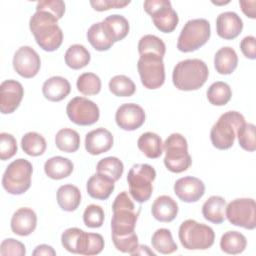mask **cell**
Segmentation results:
<instances>
[{"label":"cell","instance_id":"31","mask_svg":"<svg viewBox=\"0 0 256 256\" xmlns=\"http://www.w3.org/2000/svg\"><path fill=\"white\" fill-rule=\"evenodd\" d=\"M247 246L246 237L238 231H227L220 239V248L227 254H240Z\"/></svg>","mask_w":256,"mask_h":256},{"label":"cell","instance_id":"48","mask_svg":"<svg viewBox=\"0 0 256 256\" xmlns=\"http://www.w3.org/2000/svg\"><path fill=\"white\" fill-rule=\"evenodd\" d=\"M131 1H123V0H91L90 5L93 7L96 11H106L109 9H118V8H124L128 4H130Z\"/></svg>","mask_w":256,"mask_h":256},{"label":"cell","instance_id":"11","mask_svg":"<svg viewBox=\"0 0 256 256\" xmlns=\"http://www.w3.org/2000/svg\"><path fill=\"white\" fill-rule=\"evenodd\" d=\"M144 10L151 16L155 27L163 33H171L178 25L179 17L168 0H146Z\"/></svg>","mask_w":256,"mask_h":256},{"label":"cell","instance_id":"9","mask_svg":"<svg viewBox=\"0 0 256 256\" xmlns=\"http://www.w3.org/2000/svg\"><path fill=\"white\" fill-rule=\"evenodd\" d=\"M32 173L33 167L28 160L16 159L7 166L2 177V186L9 194L21 195L30 188Z\"/></svg>","mask_w":256,"mask_h":256},{"label":"cell","instance_id":"37","mask_svg":"<svg viewBox=\"0 0 256 256\" xmlns=\"http://www.w3.org/2000/svg\"><path fill=\"white\" fill-rule=\"evenodd\" d=\"M138 52L140 55L153 54L163 58L166 52V46L163 40L159 37L147 34L140 38L138 43Z\"/></svg>","mask_w":256,"mask_h":256},{"label":"cell","instance_id":"35","mask_svg":"<svg viewBox=\"0 0 256 256\" xmlns=\"http://www.w3.org/2000/svg\"><path fill=\"white\" fill-rule=\"evenodd\" d=\"M206 95L208 101L212 105L224 106L230 101L232 97V90L227 83L216 81L209 86Z\"/></svg>","mask_w":256,"mask_h":256},{"label":"cell","instance_id":"23","mask_svg":"<svg viewBox=\"0 0 256 256\" xmlns=\"http://www.w3.org/2000/svg\"><path fill=\"white\" fill-rule=\"evenodd\" d=\"M102 28L106 36L113 43L124 39L129 33V22L128 20L119 14H112L107 16L101 21Z\"/></svg>","mask_w":256,"mask_h":256},{"label":"cell","instance_id":"25","mask_svg":"<svg viewBox=\"0 0 256 256\" xmlns=\"http://www.w3.org/2000/svg\"><path fill=\"white\" fill-rule=\"evenodd\" d=\"M71 91L69 81L61 76H53L47 79L42 86L44 97L52 102H59L65 99Z\"/></svg>","mask_w":256,"mask_h":256},{"label":"cell","instance_id":"3","mask_svg":"<svg viewBox=\"0 0 256 256\" xmlns=\"http://www.w3.org/2000/svg\"><path fill=\"white\" fill-rule=\"evenodd\" d=\"M62 246L70 253L97 255L104 248V239L98 233H88L77 227L66 229L61 235Z\"/></svg>","mask_w":256,"mask_h":256},{"label":"cell","instance_id":"34","mask_svg":"<svg viewBox=\"0 0 256 256\" xmlns=\"http://www.w3.org/2000/svg\"><path fill=\"white\" fill-rule=\"evenodd\" d=\"M151 243L153 248L161 254H171L178 249L173 240L171 231L166 228L157 229L152 235Z\"/></svg>","mask_w":256,"mask_h":256},{"label":"cell","instance_id":"29","mask_svg":"<svg viewBox=\"0 0 256 256\" xmlns=\"http://www.w3.org/2000/svg\"><path fill=\"white\" fill-rule=\"evenodd\" d=\"M238 65V56L232 47L220 48L214 56V67L221 75H228L234 72Z\"/></svg>","mask_w":256,"mask_h":256},{"label":"cell","instance_id":"28","mask_svg":"<svg viewBox=\"0 0 256 256\" xmlns=\"http://www.w3.org/2000/svg\"><path fill=\"white\" fill-rule=\"evenodd\" d=\"M57 203L60 208L67 212L75 211L81 203V192L77 186L72 184H65L58 188Z\"/></svg>","mask_w":256,"mask_h":256},{"label":"cell","instance_id":"6","mask_svg":"<svg viewBox=\"0 0 256 256\" xmlns=\"http://www.w3.org/2000/svg\"><path fill=\"white\" fill-rule=\"evenodd\" d=\"M178 237L187 250H206L214 244L215 233L210 226L187 219L181 223Z\"/></svg>","mask_w":256,"mask_h":256},{"label":"cell","instance_id":"46","mask_svg":"<svg viewBox=\"0 0 256 256\" xmlns=\"http://www.w3.org/2000/svg\"><path fill=\"white\" fill-rule=\"evenodd\" d=\"M26 254L25 245L14 239V238H7L4 239L0 245V255L1 256H24Z\"/></svg>","mask_w":256,"mask_h":256},{"label":"cell","instance_id":"45","mask_svg":"<svg viewBox=\"0 0 256 256\" xmlns=\"http://www.w3.org/2000/svg\"><path fill=\"white\" fill-rule=\"evenodd\" d=\"M17 153V142L12 134L2 132L0 134V159L5 161Z\"/></svg>","mask_w":256,"mask_h":256},{"label":"cell","instance_id":"41","mask_svg":"<svg viewBox=\"0 0 256 256\" xmlns=\"http://www.w3.org/2000/svg\"><path fill=\"white\" fill-rule=\"evenodd\" d=\"M76 86L78 91L83 95H96L101 90V80L98 75L91 72H86L77 78Z\"/></svg>","mask_w":256,"mask_h":256},{"label":"cell","instance_id":"17","mask_svg":"<svg viewBox=\"0 0 256 256\" xmlns=\"http://www.w3.org/2000/svg\"><path fill=\"white\" fill-rule=\"evenodd\" d=\"M24 96L22 84L16 80L8 79L0 85V111L2 114L13 113L20 105Z\"/></svg>","mask_w":256,"mask_h":256},{"label":"cell","instance_id":"40","mask_svg":"<svg viewBox=\"0 0 256 256\" xmlns=\"http://www.w3.org/2000/svg\"><path fill=\"white\" fill-rule=\"evenodd\" d=\"M109 90L118 97H130L136 91L135 83L125 75H116L109 81Z\"/></svg>","mask_w":256,"mask_h":256},{"label":"cell","instance_id":"42","mask_svg":"<svg viewBox=\"0 0 256 256\" xmlns=\"http://www.w3.org/2000/svg\"><path fill=\"white\" fill-rule=\"evenodd\" d=\"M239 145L248 152H254L256 149L255 125L252 123H243L237 130Z\"/></svg>","mask_w":256,"mask_h":256},{"label":"cell","instance_id":"14","mask_svg":"<svg viewBox=\"0 0 256 256\" xmlns=\"http://www.w3.org/2000/svg\"><path fill=\"white\" fill-rule=\"evenodd\" d=\"M66 113L70 121L81 126L92 125L100 117V110L97 104L81 96L74 97L68 102Z\"/></svg>","mask_w":256,"mask_h":256},{"label":"cell","instance_id":"2","mask_svg":"<svg viewBox=\"0 0 256 256\" xmlns=\"http://www.w3.org/2000/svg\"><path fill=\"white\" fill-rule=\"evenodd\" d=\"M209 70L200 59H185L178 62L172 72L174 86L181 91H194L201 88L207 81Z\"/></svg>","mask_w":256,"mask_h":256},{"label":"cell","instance_id":"1","mask_svg":"<svg viewBox=\"0 0 256 256\" xmlns=\"http://www.w3.org/2000/svg\"><path fill=\"white\" fill-rule=\"evenodd\" d=\"M30 30L36 43L44 51L57 50L63 41V32L58 25V19L46 11H36L29 21Z\"/></svg>","mask_w":256,"mask_h":256},{"label":"cell","instance_id":"21","mask_svg":"<svg viewBox=\"0 0 256 256\" xmlns=\"http://www.w3.org/2000/svg\"><path fill=\"white\" fill-rule=\"evenodd\" d=\"M10 225L13 233L19 236H28L36 229L37 215L31 208H19L14 212Z\"/></svg>","mask_w":256,"mask_h":256},{"label":"cell","instance_id":"49","mask_svg":"<svg viewBox=\"0 0 256 256\" xmlns=\"http://www.w3.org/2000/svg\"><path fill=\"white\" fill-rule=\"evenodd\" d=\"M240 49L246 58L254 60L256 58V39H255V37L252 35L244 37L240 42Z\"/></svg>","mask_w":256,"mask_h":256},{"label":"cell","instance_id":"15","mask_svg":"<svg viewBox=\"0 0 256 256\" xmlns=\"http://www.w3.org/2000/svg\"><path fill=\"white\" fill-rule=\"evenodd\" d=\"M14 70L24 78H33L41 67V60L38 53L30 46L20 47L13 56Z\"/></svg>","mask_w":256,"mask_h":256},{"label":"cell","instance_id":"4","mask_svg":"<svg viewBox=\"0 0 256 256\" xmlns=\"http://www.w3.org/2000/svg\"><path fill=\"white\" fill-rule=\"evenodd\" d=\"M113 216L111 219V235H126L135 231L140 210L136 211L135 205L126 191L120 192L112 204Z\"/></svg>","mask_w":256,"mask_h":256},{"label":"cell","instance_id":"10","mask_svg":"<svg viewBox=\"0 0 256 256\" xmlns=\"http://www.w3.org/2000/svg\"><path fill=\"white\" fill-rule=\"evenodd\" d=\"M211 35V27L204 18L191 19L185 23L177 41L179 51L188 53L195 51L207 43Z\"/></svg>","mask_w":256,"mask_h":256},{"label":"cell","instance_id":"38","mask_svg":"<svg viewBox=\"0 0 256 256\" xmlns=\"http://www.w3.org/2000/svg\"><path fill=\"white\" fill-rule=\"evenodd\" d=\"M87 39L97 51H107L113 46V42L106 36L101 22L94 23L87 31Z\"/></svg>","mask_w":256,"mask_h":256},{"label":"cell","instance_id":"39","mask_svg":"<svg viewBox=\"0 0 256 256\" xmlns=\"http://www.w3.org/2000/svg\"><path fill=\"white\" fill-rule=\"evenodd\" d=\"M96 171L112 178L115 182L118 181L124 171L122 161L114 156H109L101 159L96 165Z\"/></svg>","mask_w":256,"mask_h":256},{"label":"cell","instance_id":"52","mask_svg":"<svg viewBox=\"0 0 256 256\" xmlns=\"http://www.w3.org/2000/svg\"><path fill=\"white\" fill-rule=\"evenodd\" d=\"M131 255H151V256H155L156 254L148 246H146V245H138L136 250L133 251L131 253Z\"/></svg>","mask_w":256,"mask_h":256},{"label":"cell","instance_id":"13","mask_svg":"<svg viewBox=\"0 0 256 256\" xmlns=\"http://www.w3.org/2000/svg\"><path fill=\"white\" fill-rule=\"evenodd\" d=\"M225 217L238 227L253 230L256 227V203L252 198H238L226 205Z\"/></svg>","mask_w":256,"mask_h":256},{"label":"cell","instance_id":"20","mask_svg":"<svg viewBox=\"0 0 256 256\" xmlns=\"http://www.w3.org/2000/svg\"><path fill=\"white\" fill-rule=\"evenodd\" d=\"M243 29V21L237 13L226 11L216 18V31L219 37L225 40L235 39Z\"/></svg>","mask_w":256,"mask_h":256},{"label":"cell","instance_id":"24","mask_svg":"<svg viewBox=\"0 0 256 256\" xmlns=\"http://www.w3.org/2000/svg\"><path fill=\"white\" fill-rule=\"evenodd\" d=\"M177 202L168 195H161L157 197L152 206L151 213L153 217L160 222H171L178 214Z\"/></svg>","mask_w":256,"mask_h":256},{"label":"cell","instance_id":"16","mask_svg":"<svg viewBox=\"0 0 256 256\" xmlns=\"http://www.w3.org/2000/svg\"><path fill=\"white\" fill-rule=\"evenodd\" d=\"M146 119L144 109L135 103H125L118 107L115 113V121L118 127L126 131H134L140 128Z\"/></svg>","mask_w":256,"mask_h":256},{"label":"cell","instance_id":"7","mask_svg":"<svg viewBox=\"0 0 256 256\" xmlns=\"http://www.w3.org/2000/svg\"><path fill=\"white\" fill-rule=\"evenodd\" d=\"M163 149L165 151L164 165L169 171L181 173L191 166L192 159L188 153V143L182 134H170L163 143Z\"/></svg>","mask_w":256,"mask_h":256},{"label":"cell","instance_id":"32","mask_svg":"<svg viewBox=\"0 0 256 256\" xmlns=\"http://www.w3.org/2000/svg\"><path fill=\"white\" fill-rule=\"evenodd\" d=\"M65 63L68 67L78 70L87 66L90 62V52L81 44L71 45L65 52Z\"/></svg>","mask_w":256,"mask_h":256},{"label":"cell","instance_id":"33","mask_svg":"<svg viewBox=\"0 0 256 256\" xmlns=\"http://www.w3.org/2000/svg\"><path fill=\"white\" fill-rule=\"evenodd\" d=\"M55 144L59 150L66 153H73L80 147V136L74 129L63 128L56 133Z\"/></svg>","mask_w":256,"mask_h":256},{"label":"cell","instance_id":"36","mask_svg":"<svg viewBox=\"0 0 256 256\" xmlns=\"http://www.w3.org/2000/svg\"><path fill=\"white\" fill-rule=\"evenodd\" d=\"M22 150L29 156L42 155L47 147L45 138L37 132H28L21 139Z\"/></svg>","mask_w":256,"mask_h":256},{"label":"cell","instance_id":"44","mask_svg":"<svg viewBox=\"0 0 256 256\" xmlns=\"http://www.w3.org/2000/svg\"><path fill=\"white\" fill-rule=\"evenodd\" d=\"M111 236H112V241L115 248L118 251H121L123 253L131 254L133 251L136 250V248L139 245L138 236L135 233V231L126 235H121V236L111 235Z\"/></svg>","mask_w":256,"mask_h":256},{"label":"cell","instance_id":"47","mask_svg":"<svg viewBox=\"0 0 256 256\" xmlns=\"http://www.w3.org/2000/svg\"><path fill=\"white\" fill-rule=\"evenodd\" d=\"M36 11H46L53 14L58 20L65 13V3L61 0H43L36 5Z\"/></svg>","mask_w":256,"mask_h":256},{"label":"cell","instance_id":"27","mask_svg":"<svg viewBox=\"0 0 256 256\" xmlns=\"http://www.w3.org/2000/svg\"><path fill=\"white\" fill-rule=\"evenodd\" d=\"M74 169L72 161L62 156H54L49 158L44 164L45 174L53 179L60 180L68 177Z\"/></svg>","mask_w":256,"mask_h":256},{"label":"cell","instance_id":"43","mask_svg":"<svg viewBox=\"0 0 256 256\" xmlns=\"http://www.w3.org/2000/svg\"><path fill=\"white\" fill-rule=\"evenodd\" d=\"M104 210L96 204L88 205L83 212V222L89 228H99L104 222Z\"/></svg>","mask_w":256,"mask_h":256},{"label":"cell","instance_id":"50","mask_svg":"<svg viewBox=\"0 0 256 256\" xmlns=\"http://www.w3.org/2000/svg\"><path fill=\"white\" fill-rule=\"evenodd\" d=\"M239 5L241 6L243 13L247 17L252 19L256 18V13H255L256 1H239Z\"/></svg>","mask_w":256,"mask_h":256},{"label":"cell","instance_id":"8","mask_svg":"<svg viewBox=\"0 0 256 256\" xmlns=\"http://www.w3.org/2000/svg\"><path fill=\"white\" fill-rule=\"evenodd\" d=\"M155 178L156 171L151 165L146 163L133 165L127 174L129 193L132 198L139 203L148 201L152 195V183Z\"/></svg>","mask_w":256,"mask_h":256},{"label":"cell","instance_id":"12","mask_svg":"<svg viewBox=\"0 0 256 256\" xmlns=\"http://www.w3.org/2000/svg\"><path fill=\"white\" fill-rule=\"evenodd\" d=\"M137 70L142 85L147 89L160 88L165 82V67L163 58L153 54L140 55Z\"/></svg>","mask_w":256,"mask_h":256},{"label":"cell","instance_id":"22","mask_svg":"<svg viewBox=\"0 0 256 256\" xmlns=\"http://www.w3.org/2000/svg\"><path fill=\"white\" fill-rule=\"evenodd\" d=\"M115 188V181L102 173L92 175L86 184L87 193L90 197L98 200H106L109 198Z\"/></svg>","mask_w":256,"mask_h":256},{"label":"cell","instance_id":"51","mask_svg":"<svg viewBox=\"0 0 256 256\" xmlns=\"http://www.w3.org/2000/svg\"><path fill=\"white\" fill-rule=\"evenodd\" d=\"M32 254L34 256H41V255H45V256H55L56 255V252L55 250L50 246V245H47V244H41V245H38L34 251L32 252Z\"/></svg>","mask_w":256,"mask_h":256},{"label":"cell","instance_id":"30","mask_svg":"<svg viewBox=\"0 0 256 256\" xmlns=\"http://www.w3.org/2000/svg\"><path fill=\"white\" fill-rule=\"evenodd\" d=\"M139 150L150 159L159 158L163 153V142L161 137L154 132H145L137 141Z\"/></svg>","mask_w":256,"mask_h":256},{"label":"cell","instance_id":"5","mask_svg":"<svg viewBox=\"0 0 256 256\" xmlns=\"http://www.w3.org/2000/svg\"><path fill=\"white\" fill-rule=\"evenodd\" d=\"M243 123H245V118L240 112L227 111L222 114L210 131L212 145L219 150L231 148L234 144L237 130Z\"/></svg>","mask_w":256,"mask_h":256},{"label":"cell","instance_id":"26","mask_svg":"<svg viewBox=\"0 0 256 256\" xmlns=\"http://www.w3.org/2000/svg\"><path fill=\"white\" fill-rule=\"evenodd\" d=\"M226 200L217 195L209 197L202 206L203 217L214 224H221L225 220V210H226Z\"/></svg>","mask_w":256,"mask_h":256},{"label":"cell","instance_id":"18","mask_svg":"<svg viewBox=\"0 0 256 256\" xmlns=\"http://www.w3.org/2000/svg\"><path fill=\"white\" fill-rule=\"evenodd\" d=\"M174 193L183 202H197L205 193V185L197 177L185 176L175 182Z\"/></svg>","mask_w":256,"mask_h":256},{"label":"cell","instance_id":"19","mask_svg":"<svg viewBox=\"0 0 256 256\" xmlns=\"http://www.w3.org/2000/svg\"><path fill=\"white\" fill-rule=\"evenodd\" d=\"M114 138L109 130L103 127L88 132L85 136V149L91 155H99L109 151L113 146Z\"/></svg>","mask_w":256,"mask_h":256}]
</instances>
